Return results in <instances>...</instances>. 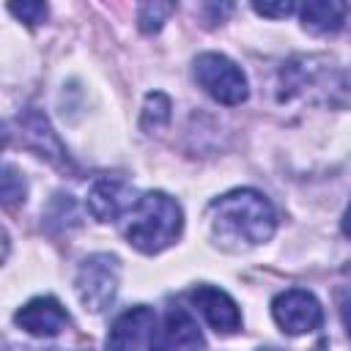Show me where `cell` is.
<instances>
[{
	"instance_id": "cell-3",
	"label": "cell",
	"mask_w": 351,
	"mask_h": 351,
	"mask_svg": "<svg viewBox=\"0 0 351 351\" xmlns=\"http://www.w3.org/2000/svg\"><path fill=\"white\" fill-rule=\"evenodd\" d=\"M121 282V261L110 252H96L80 263L74 288L88 313H101L112 304Z\"/></svg>"
},
{
	"instance_id": "cell-20",
	"label": "cell",
	"mask_w": 351,
	"mask_h": 351,
	"mask_svg": "<svg viewBox=\"0 0 351 351\" xmlns=\"http://www.w3.org/2000/svg\"><path fill=\"white\" fill-rule=\"evenodd\" d=\"M258 351H280V348H274V346H263V348H258Z\"/></svg>"
},
{
	"instance_id": "cell-1",
	"label": "cell",
	"mask_w": 351,
	"mask_h": 351,
	"mask_svg": "<svg viewBox=\"0 0 351 351\" xmlns=\"http://www.w3.org/2000/svg\"><path fill=\"white\" fill-rule=\"evenodd\" d=\"M208 222L222 247L247 250L271 239L277 214L266 195L255 189H233L208 206Z\"/></svg>"
},
{
	"instance_id": "cell-21",
	"label": "cell",
	"mask_w": 351,
	"mask_h": 351,
	"mask_svg": "<svg viewBox=\"0 0 351 351\" xmlns=\"http://www.w3.org/2000/svg\"><path fill=\"white\" fill-rule=\"evenodd\" d=\"M310 351H324V343H318L315 348H310Z\"/></svg>"
},
{
	"instance_id": "cell-14",
	"label": "cell",
	"mask_w": 351,
	"mask_h": 351,
	"mask_svg": "<svg viewBox=\"0 0 351 351\" xmlns=\"http://www.w3.org/2000/svg\"><path fill=\"white\" fill-rule=\"evenodd\" d=\"M173 11H176L173 3H145V5L137 8V25H140L143 33H156Z\"/></svg>"
},
{
	"instance_id": "cell-5",
	"label": "cell",
	"mask_w": 351,
	"mask_h": 351,
	"mask_svg": "<svg viewBox=\"0 0 351 351\" xmlns=\"http://www.w3.org/2000/svg\"><path fill=\"white\" fill-rule=\"evenodd\" d=\"M16 126H19V143L27 151H33L36 156L47 159L49 165H55L60 170H74L66 145L60 143L58 132L49 126V121H47V115L41 110H36V107L22 110L16 115Z\"/></svg>"
},
{
	"instance_id": "cell-13",
	"label": "cell",
	"mask_w": 351,
	"mask_h": 351,
	"mask_svg": "<svg viewBox=\"0 0 351 351\" xmlns=\"http://www.w3.org/2000/svg\"><path fill=\"white\" fill-rule=\"evenodd\" d=\"M167 121H170V99L159 90L148 93L145 104H143V118H140L143 129L145 132H159L162 126H167Z\"/></svg>"
},
{
	"instance_id": "cell-10",
	"label": "cell",
	"mask_w": 351,
	"mask_h": 351,
	"mask_svg": "<svg viewBox=\"0 0 351 351\" xmlns=\"http://www.w3.org/2000/svg\"><path fill=\"white\" fill-rule=\"evenodd\" d=\"M189 299L217 335H233L241 329V310L222 288L197 285V288H192Z\"/></svg>"
},
{
	"instance_id": "cell-4",
	"label": "cell",
	"mask_w": 351,
	"mask_h": 351,
	"mask_svg": "<svg viewBox=\"0 0 351 351\" xmlns=\"http://www.w3.org/2000/svg\"><path fill=\"white\" fill-rule=\"evenodd\" d=\"M195 80L197 85L219 104L236 107L247 99V77L244 71L219 52H203L195 58Z\"/></svg>"
},
{
	"instance_id": "cell-15",
	"label": "cell",
	"mask_w": 351,
	"mask_h": 351,
	"mask_svg": "<svg viewBox=\"0 0 351 351\" xmlns=\"http://www.w3.org/2000/svg\"><path fill=\"white\" fill-rule=\"evenodd\" d=\"M25 195H27L25 178H22L11 165H5V167H3V203L11 208V206H16V203H25Z\"/></svg>"
},
{
	"instance_id": "cell-2",
	"label": "cell",
	"mask_w": 351,
	"mask_h": 351,
	"mask_svg": "<svg viewBox=\"0 0 351 351\" xmlns=\"http://www.w3.org/2000/svg\"><path fill=\"white\" fill-rule=\"evenodd\" d=\"M184 228L181 206L165 192H145L126 214V239L143 255H156L167 250Z\"/></svg>"
},
{
	"instance_id": "cell-9",
	"label": "cell",
	"mask_w": 351,
	"mask_h": 351,
	"mask_svg": "<svg viewBox=\"0 0 351 351\" xmlns=\"http://www.w3.org/2000/svg\"><path fill=\"white\" fill-rule=\"evenodd\" d=\"M206 340L197 321L184 307H170L154 335L151 351H203Z\"/></svg>"
},
{
	"instance_id": "cell-7",
	"label": "cell",
	"mask_w": 351,
	"mask_h": 351,
	"mask_svg": "<svg viewBox=\"0 0 351 351\" xmlns=\"http://www.w3.org/2000/svg\"><path fill=\"white\" fill-rule=\"evenodd\" d=\"M156 335V313L148 304L129 307L115 318L107 335L110 351H151Z\"/></svg>"
},
{
	"instance_id": "cell-19",
	"label": "cell",
	"mask_w": 351,
	"mask_h": 351,
	"mask_svg": "<svg viewBox=\"0 0 351 351\" xmlns=\"http://www.w3.org/2000/svg\"><path fill=\"white\" fill-rule=\"evenodd\" d=\"M343 233L351 239V203H348V208H346V214H343Z\"/></svg>"
},
{
	"instance_id": "cell-12",
	"label": "cell",
	"mask_w": 351,
	"mask_h": 351,
	"mask_svg": "<svg viewBox=\"0 0 351 351\" xmlns=\"http://www.w3.org/2000/svg\"><path fill=\"white\" fill-rule=\"evenodd\" d=\"M346 11H348V5L337 3V0H310L299 8L302 27L313 36H332L343 27Z\"/></svg>"
},
{
	"instance_id": "cell-18",
	"label": "cell",
	"mask_w": 351,
	"mask_h": 351,
	"mask_svg": "<svg viewBox=\"0 0 351 351\" xmlns=\"http://www.w3.org/2000/svg\"><path fill=\"white\" fill-rule=\"evenodd\" d=\"M340 318H343V326H346V335H348V340H351V293L343 299V304H340Z\"/></svg>"
},
{
	"instance_id": "cell-16",
	"label": "cell",
	"mask_w": 351,
	"mask_h": 351,
	"mask_svg": "<svg viewBox=\"0 0 351 351\" xmlns=\"http://www.w3.org/2000/svg\"><path fill=\"white\" fill-rule=\"evenodd\" d=\"M8 11L14 16H19L25 25H41L47 19V5L44 3H22V5L19 3H11Z\"/></svg>"
},
{
	"instance_id": "cell-6",
	"label": "cell",
	"mask_w": 351,
	"mask_h": 351,
	"mask_svg": "<svg viewBox=\"0 0 351 351\" xmlns=\"http://www.w3.org/2000/svg\"><path fill=\"white\" fill-rule=\"evenodd\" d=\"M271 318L277 321V326L285 332V335H307V332H315L321 329L324 324V310H321V302L304 291V288H291V291H282L274 296L271 302Z\"/></svg>"
},
{
	"instance_id": "cell-17",
	"label": "cell",
	"mask_w": 351,
	"mask_h": 351,
	"mask_svg": "<svg viewBox=\"0 0 351 351\" xmlns=\"http://www.w3.org/2000/svg\"><path fill=\"white\" fill-rule=\"evenodd\" d=\"M252 11L255 14H261V16H269V19H282V16H288V14H293L296 11V5L293 3H252Z\"/></svg>"
},
{
	"instance_id": "cell-11",
	"label": "cell",
	"mask_w": 351,
	"mask_h": 351,
	"mask_svg": "<svg viewBox=\"0 0 351 351\" xmlns=\"http://www.w3.org/2000/svg\"><path fill=\"white\" fill-rule=\"evenodd\" d=\"M14 321H16V326L25 329L27 335H36V337H55V335L69 324V313H66V307H63L55 296H36V299H30L25 307L16 310Z\"/></svg>"
},
{
	"instance_id": "cell-8",
	"label": "cell",
	"mask_w": 351,
	"mask_h": 351,
	"mask_svg": "<svg viewBox=\"0 0 351 351\" xmlns=\"http://www.w3.org/2000/svg\"><path fill=\"white\" fill-rule=\"evenodd\" d=\"M137 200L140 195L134 192V186L118 176H101L88 189V211L99 222H115L126 217Z\"/></svg>"
},
{
	"instance_id": "cell-22",
	"label": "cell",
	"mask_w": 351,
	"mask_h": 351,
	"mask_svg": "<svg viewBox=\"0 0 351 351\" xmlns=\"http://www.w3.org/2000/svg\"><path fill=\"white\" fill-rule=\"evenodd\" d=\"M80 351H88V348H80Z\"/></svg>"
}]
</instances>
